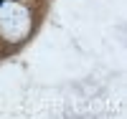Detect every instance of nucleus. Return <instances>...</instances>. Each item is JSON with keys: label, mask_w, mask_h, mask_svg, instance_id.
I'll use <instances>...</instances> for the list:
<instances>
[{"label": "nucleus", "mask_w": 127, "mask_h": 119, "mask_svg": "<svg viewBox=\"0 0 127 119\" xmlns=\"http://www.w3.org/2000/svg\"><path fill=\"white\" fill-rule=\"evenodd\" d=\"M0 5H3V0H0Z\"/></svg>", "instance_id": "f257e3e1"}]
</instances>
